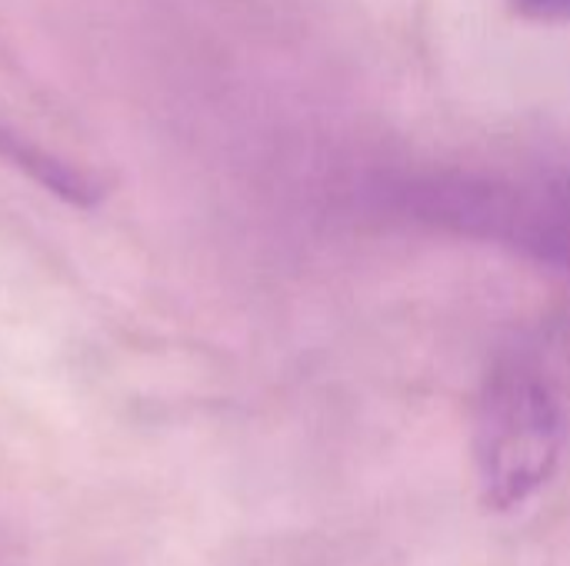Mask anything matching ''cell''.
<instances>
[{
    "instance_id": "6da1fadb",
    "label": "cell",
    "mask_w": 570,
    "mask_h": 566,
    "mask_svg": "<svg viewBox=\"0 0 570 566\" xmlns=\"http://www.w3.org/2000/svg\"><path fill=\"white\" fill-rule=\"evenodd\" d=\"M394 203L431 227L518 250L570 274V193L474 173H421L394 187Z\"/></svg>"
},
{
    "instance_id": "277c9868",
    "label": "cell",
    "mask_w": 570,
    "mask_h": 566,
    "mask_svg": "<svg viewBox=\"0 0 570 566\" xmlns=\"http://www.w3.org/2000/svg\"><path fill=\"white\" fill-rule=\"evenodd\" d=\"M524 3H534V7H544V10H561V13H570V0H524Z\"/></svg>"
},
{
    "instance_id": "3957f363",
    "label": "cell",
    "mask_w": 570,
    "mask_h": 566,
    "mask_svg": "<svg viewBox=\"0 0 570 566\" xmlns=\"http://www.w3.org/2000/svg\"><path fill=\"white\" fill-rule=\"evenodd\" d=\"M0 153L10 157L20 170H27L33 180H40L47 190L67 197L70 203H94L104 190L100 183H94L83 170H73L70 163H60L57 157L43 153L40 147L27 143L23 137L10 133L0 127Z\"/></svg>"
},
{
    "instance_id": "7a4b0ae2",
    "label": "cell",
    "mask_w": 570,
    "mask_h": 566,
    "mask_svg": "<svg viewBox=\"0 0 570 566\" xmlns=\"http://www.w3.org/2000/svg\"><path fill=\"white\" fill-rule=\"evenodd\" d=\"M564 424L548 384L521 364L494 370L474 420L481 494L508 510L534 497L561 460Z\"/></svg>"
}]
</instances>
